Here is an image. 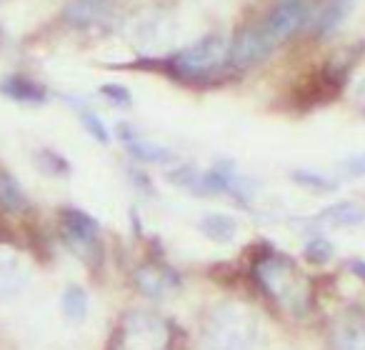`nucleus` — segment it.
I'll return each mask as SVG.
<instances>
[{
	"instance_id": "nucleus-24",
	"label": "nucleus",
	"mask_w": 365,
	"mask_h": 350,
	"mask_svg": "<svg viewBox=\"0 0 365 350\" xmlns=\"http://www.w3.org/2000/svg\"><path fill=\"white\" fill-rule=\"evenodd\" d=\"M38 163H41L48 173H53V175H63V173H68L66 158L58 155V153H53V150H43L41 155H38Z\"/></svg>"
},
{
	"instance_id": "nucleus-3",
	"label": "nucleus",
	"mask_w": 365,
	"mask_h": 350,
	"mask_svg": "<svg viewBox=\"0 0 365 350\" xmlns=\"http://www.w3.org/2000/svg\"><path fill=\"white\" fill-rule=\"evenodd\" d=\"M258 343V325L238 305H220L205 325L208 350H253Z\"/></svg>"
},
{
	"instance_id": "nucleus-2",
	"label": "nucleus",
	"mask_w": 365,
	"mask_h": 350,
	"mask_svg": "<svg viewBox=\"0 0 365 350\" xmlns=\"http://www.w3.org/2000/svg\"><path fill=\"white\" fill-rule=\"evenodd\" d=\"M228 51L230 43L223 36H205L198 43L170 56L165 66L180 81H205L228 66Z\"/></svg>"
},
{
	"instance_id": "nucleus-15",
	"label": "nucleus",
	"mask_w": 365,
	"mask_h": 350,
	"mask_svg": "<svg viewBox=\"0 0 365 350\" xmlns=\"http://www.w3.org/2000/svg\"><path fill=\"white\" fill-rule=\"evenodd\" d=\"M0 93L8 96L11 101L18 103H28V105H41V103L48 101V93L41 83L31 81L26 76H11L0 83Z\"/></svg>"
},
{
	"instance_id": "nucleus-18",
	"label": "nucleus",
	"mask_w": 365,
	"mask_h": 350,
	"mask_svg": "<svg viewBox=\"0 0 365 350\" xmlns=\"http://www.w3.org/2000/svg\"><path fill=\"white\" fill-rule=\"evenodd\" d=\"M63 315L68 320H83L88 315V295L83 288L71 285V288L63 293Z\"/></svg>"
},
{
	"instance_id": "nucleus-12",
	"label": "nucleus",
	"mask_w": 365,
	"mask_h": 350,
	"mask_svg": "<svg viewBox=\"0 0 365 350\" xmlns=\"http://www.w3.org/2000/svg\"><path fill=\"white\" fill-rule=\"evenodd\" d=\"M315 220L320 225H330V228H358V225H365V208L358 203H350V200H340V203L320 210Z\"/></svg>"
},
{
	"instance_id": "nucleus-19",
	"label": "nucleus",
	"mask_w": 365,
	"mask_h": 350,
	"mask_svg": "<svg viewBox=\"0 0 365 350\" xmlns=\"http://www.w3.org/2000/svg\"><path fill=\"white\" fill-rule=\"evenodd\" d=\"M293 180L300 185V188H308V190H315V193H330V190L338 188V183L330 178H325L323 173H315V170H293Z\"/></svg>"
},
{
	"instance_id": "nucleus-11",
	"label": "nucleus",
	"mask_w": 365,
	"mask_h": 350,
	"mask_svg": "<svg viewBox=\"0 0 365 350\" xmlns=\"http://www.w3.org/2000/svg\"><path fill=\"white\" fill-rule=\"evenodd\" d=\"M335 350H365V318L345 315L330 330Z\"/></svg>"
},
{
	"instance_id": "nucleus-13",
	"label": "nucleus",
	"mask_w": 365,
	"mask_h": 350,
	"mask_svg": "<svg viewBox=\"0 0 365 350\" xmlns=\"http://www.w3.org/2000/svg\"><path fill=\"white\" fill-rule=\"evenodd\" d=\"M135 285L145 295H150V298H160V295H165L170 288H175L178 278H175V273H170V270L163 268V265H140V268L135 270Z\"/></svg>"
},
{
	"instance_id": "nucleus-21",
	"label": "nucleus",
	"mask_w": 365,
	"mask_h": 350,
	"mask_svg": "<svg viewBox=\"0 0 365 350\" xmlns=\"http://www.w3.org/2000/svg\"><path fill=\"white\" fill-rule=\"evenodd\" d=\"M303 255L310 263H328V260L333 258V243L325 238H310L308 243H305Z\"/></svg>"
},
{
	"instance_id": "nucleus-6",
	"label": "nucleus",
	"mask_w": 365,
	"mask_h": 350,
	"mask_svg": "<svg viewBox=\"0 0 365 350\" xmlns=\"http://www.w3.org/2000/svg\"><path fill=\"white\" fill-rule=\"evenodd\" d=\"M278 48V43L270 38V33L260 26H250L245 31H240L235 36V41H230L228 51V66L230 68H250L263 63L270 53Z\"/></svg>"
},
{
	"instance_id": "nucleus-17",
	"label": "nucleus",
	"mask_w": 365,
	"mask_h": 350,
	"mask_svg": "<svg viewBox=\"0 0 365 350\" xmlns=\"http://www.w3.org/2000/svg\"><path fill=\"white\" fill-rule=\"evenodd\" d=\"M0 205L11 213H21V210L28 208V195L23 193L18 180L6 170H0Z\"/></svg>"
},
{
	"instance_id": "nucleus-26",
	"label": "nucleus",
	"mask_w": 365,
	"mask_h": 350,
	"mask_svg": "<svg viewBox=\"0 0 365 350\" xmlns=\"http://www.w3.org/2000/svg\"><path fill=\"white\" fill-rule=\"evenodd\" d=\"M355 101H358L360 105H363V110H365V81L360 83L358 88H355Z\"/></svg>"
},
{
	"instance_id": "nucleus-1",
	"label": "nucleus",
	"mask_w": 365,
	"mask_h": 350,
	"mask_svg": "<svg viewBox=\"0 0 365 350\" xmlns=\"http://www.w3.org/2000/svg\"><path fill=\"white\" fill-rule=\"evenodd\" d=\"M255 278L260 288L293 315H303L310 303L308 278L300 273V268L285 255H268L255 265Z\"/></svg>"
},
{
	"instance_id": "nucleus-4",
	"label": "nucleus",
	"mask_w": 365,
	"mask_h": 350,
	"mask_svg": "<svg viewBox=\"0 0 365 350\" xmlns=\"http://www.w3.org/2000/svg\"><path fill=\"white\" fill-rule=\"evenodd\" d=\"M113 350H170V325L150 310H133L123 318Z\"/></svg>"
},
{
	"instance_id": "nucleus-23",
	"label": "nucleus",
	"mask_w": 365,
	"mask_h": 350,
	"mask_svg": "<svg viewBox=\"0 0 365 350\" xmlns=\"http://www.w3.org/2000/svg\"><path fill=\"white\" fill-rule=\"evenodd\" d=\"M340 173L345 178H365V153H355V155L345 158L340 163Z\"/></svg>"
},
{
	"instance_id": "nucleus-16",
	"label": "nucleus",
	"mask_w": 365,
	"mask_h": 350,
	"mask_svg": "<svg viewBox=\"0 0 365 350\" xmlns=\"http://www.w3.org/2000/svg\"><path fill=\"white\" fill-rule=\"evenodd\" d=\"M200 233L218 243H230L238 235V220L225 213H208L200 220Z\"/></svg>"
},
{
	"instance_id": "nucleus-8",
	"label": "nucleus",
	"mask_w": 365,
	"mask_h": 350,
	"mask_svg": "<svg viewBox=\"0 0 365 350\" xmlns=\"http://www.w3.org/2000/svg\"><path fill=\"white\" fill-rule=\"evenodd\" d=\"M115 13V0H71L63 11V21L71 28H93L106 23Z\"/></svg>"
},
{
	"instance_id": "nucleus-5",
	"label": "nucleus",
	"mask_w": 365,
	"mask_h": 350,
	"mask_svg": "<svg viewBox=\"0 0 365 350\" xmlns=\"http://www.w3.org/2000/svg\"><path fill=\"white\" fill-rule=\"evenodd\" d=\"M315 0H278L275 8L263 21V28L270 33L275 43H283L285 38L295 36L303 26H308L315 18Z\"/></svg>"
},
{
	"instance_id": "nucleus-10",
	"label": "nucleus",
	"mask_w": 365,
	"mask_h": 350,
	"mask_svg": "<svg viewBox=\"0 0 365 350\" xmlns=\"http://www.w3.org/2000/svg\"><path fill=\"white\" fill-rule=\"evenodd\" d=\"M118 138H120V143L128 148V153H130L135 160H143V163H170L173 160L170 148L140 138L135 128H130L128 123L118 125Z\"/></svg>"
},
{
	"instance_id": "nucleus-7",
	"label": "nucleus",
	"mask_w": 365,
	"mask_h": 350,
	"mask_svg": "<svg viewBox=\"0 0 365 350\" xmlns=\"http://www.w3.org/2000/svg\"><path fill=\"white\" fill-rule=\"evenodd\" d=\"M98 233L101 225L96 218L76 208L63 210V238L66 245L83 260H93L98 250Z\"/></svg>"
},
{
	"instance_id": "nucleus-14",
	"label": "nucleus",
	"mask_w": 365,
	"mask_h": 350,
	"mask_svg": "<svg viewBox=\"0 0 365 350\" xmlns=\"http://www.w3.org/2000/svg\"><path fill=\"white\" fill-rule=\"evenodd\" d=\"M353 0H325V6L315 13L313 28L318 36H333L353 13Z\"/></svg>"
},
{
	"instance_id": "nucleus-22",
	"label": "nucleus",
	"mask_w": 365,
	"mask_h": 350,
	"mask_svg": "<svg viewBox=\"0 0 365 350\" xmlns=\"http://www.w3.org/2000/svg\"><path fill=\"white\" fill-rule=\"evenodd\" d=\"M101 96L108 98L113 105H120V108H130L133 103V96L125 86H118V83H108V86L101 88Z\"/></svg>"
},
{
	"instance_id": "nucleus-25",
	"label": "nucleus",
	"mask_w": 365,
	"mask_h": 350,
	"mask_svg": "<svg viewBox=\"0 0 365 350\" xmlns=\"http://www.w3.org/2000/svg\"><path fill=\"white\" fill-rule=\"evenodd\" d=\"M350 270L365 283V260H353V263H350Z\"/></svg>"
},
{
	"instance_id": "nucleus-20",
	"label": "nucleus",
	"mask_w": 365,
	"mask_h": 350,
	"mask_svg": "<svg viewBox=\"0 0 365 350\" xmlns=\"http://www.w3.org/2000/svg\"><path fill=\"white\" fill-rule=\"evenodd\" d=\"M81 123H83V128L88 130V135L96 138L98 143H103V145H108V143H110V133H108L106 123H103L93 110H81Z\"/></svg>"
},
{
	"instance_id": "nucleus-9",
	"label": "nucleus",
	"mask_w": 365,
	"mask_h": 350,
	"mask_svg": "<svg viewBox=\"0 0 365 350\" xmlns=\"http://www.w3.org/2000/svg\"><path fill=\"white\" fill-rule=\"evenodd\" d=\"M31 280V263L11 245L0 243V295H16Z\"/></svg>"
}]
</instances>
